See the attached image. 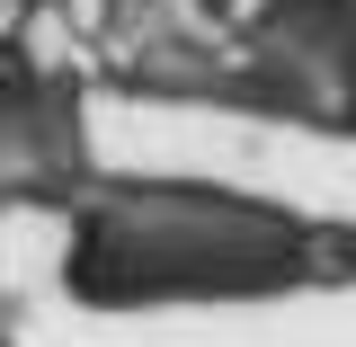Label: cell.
<instances>
[{"mask_svg":"<svg viewBox=\"0 0 356 347\" xmlns=\"http://www.w3.org/2000/svg\"><path fill=\"white\" fill-rule=\"evenodd\" d=\"M312 232L259 214V205H222L205 187H125L98 196L72 241V294L98 303H152V294H267L285 276H303Z\"/></svg>","mask_w":356,"mask_h":347,"instance_id":"6da1fadb","label":"cell"},{"mask_svg":"<svg viewBox=\"0 0 356 347\" xmlns=\"http://www.w3.org/2000/svg\"><path fill=\"white\" fill-rule=\"evenodd\" d=\"M0 347H9V339H0Z\"/></svg>","mask_w":356,"mask_h":347,"instance_id":"7a4b0ae2","label":"cell"}]
</instances>
